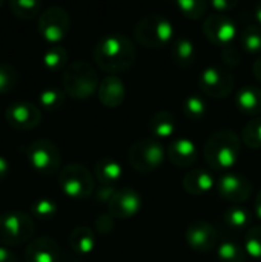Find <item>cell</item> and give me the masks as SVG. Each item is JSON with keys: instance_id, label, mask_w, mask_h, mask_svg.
Instances as JSON below:
<instances>
[{"instance_id": "6da1fadb", "label": "cell", "mask_w": 261, "mask_h": 262, "mask_svg": "<svg viewBox=\"0 0 261 262\" xmlns=\"http://www.w3.org/2000/svg\"><path fill=\"white\" fill-rule=\"evenodd\" d=\"M92 57L95 64L108 72L117 75L128 71L137 60V49L134 43L123 34H106L98 38L94 46Z\"/></svg>"}, {"instance_id": "7a4b0ae2", "label": "cell", "mask_w": 261, "mask_h": 262, "mask_svg": "<svg viewBox=\"0 0 261 262\" xmlns=\"http://www.w3.org/2000/svg\"><path fill=\"white\" fill-rule=\"evenodd\" d=\"M242 137L232 129L215 130L203 146V157L215 172H231L242 152Z\"/></svg>"}, {"instance_id": "3957f363", "label": "cell", "mask_w": 261, "mask_h": 262, "mask_svg": "<svg viewBox=\"0 0 261 262\" xmlns=\"http://www.w3.org/2000/svg\"><path fill=\"white\" fill-rule=\"evenodd\" d=\"M63 91L74 100H86L98 91L100 80L94 66L85 60L69 63L62 77Z\"/></svg>"}, {"instance_id": "277c9868", "label": "cell", "mask_w": 261, "mask_h": 262, "mask_svg": "<svg viewBox=\"0 0 261 262\" xmlns=\"http://www.w3.org/2000/svg\"><path fill=\"white\" fill-rule=\"evenodd\" d=\"M135 40L149 49H158L174 41L175 29L172 21L162 14H148L134 26Z\"/></svg>"}, {"instance_id": "5b68a950", "label": "cell", "mask_w": 261, "mask_h": 262, "mask_svg": "<svg viewBox=\"0 0 261 262\" xmlns=\"http://www.w3.org/2000/svg\"><path fill=\"white\" fill-rule=\"evenodd\" d=\"M32 218L22 210H9L0 215V246L12 247L28 243L34 235Z\"/></svg>"}, {"instance_id": "8992f818", "label": "cell", "mask_w": 261, "mask_h": 262, "mask_svg": "<svg viewBox=\"0 0 261 262\" xmlns=\"http://www.w3.org/2000/svg\"><path fill=\"white\" fill-rule=\"evenodd\" d=\"M128 161L134 170L149 173L157 170L165 161V149L154 137L137 140L128 150Z\"/></svg>"}, {"instance_id": "52a82bcc", "label": "cell", "mask_w": 261, "mask_h": 262, "mask_svg": "<svg viewBox=\"0 0 261 262\" xmlns=\"http://www.w3.org/2000/svg\"><path fill=\"white\" fill-rule=\"evenodd\" d=\"M58 184L63 193L72 200H86L94 192L92 173L82 164H66L58 172Z\"/></svg>"}, {"instance_id": "ba28073f", "label": "cell", "mask_w": 261, "mask_h": 262, "mask_svg": "<svg viewBox=\"0 0 261 262\" xmlns=\"http://www.w3.org/2000/svg\"><path fill=\"white\" fill-rule=\"evenodd\" d=\"M198 86L205 97L220 100L231 95L235 86V78L228 68L212 64V66H206L200 72Z\"/></svg>"}, {"instance_id": "9c48e42d", "label": "cell", "mask_w": 261, "mask_h": 262, "mask_svg": "<svg viewBox=\"0 0 261 262\" xmlns=\"http://www.w3.org/2000/svg\"><path fill=\"white\" fill-rule=\"evenodd\" d=\"M26 158L31 167L42 175H52L58 172L62 154L55 143L46 138H38L26 147Z\"/></svg>"}, {"instance_id": "30bf717a", "label": "cell", "mask_w": 261, "mask_h": 262, "mask_svg": "<svg viewBox=\"0 0 261 262\" xmlns=\"http://www.w3.org/2000/svg\"><path fill=\"white\" fill-rule=\"evenodd\" d=\"M71 28V17L62 6H48L38 17V32L49 43L62 41Z\"/></svg>"}, {"instance_id": "8fae6325", "label": "cell", "mask_w": 261, "mask_h": 262, "mask_svg": "<svg viewBox=\"0 0 261 262\" xmlns=\"http://www.w3.org/2000/svg\"><path fill=\"white\" fill-rule=\"evenodd\" d=\"M202 29L206 38L222 49L231 46L237 37V23L228 14H209L205 18Z\"/></svg>"}, {"instance_id": "7c38bea8", "label": "cell", "mask_w": 261, "mask_h": 262, "mask_svg": "<svg viewBox=\"0 0 261 262\" xmlns=\"http://www.w3.org/2000/svg\"><path fill=\"white\" fill-rule=\"evenodd\" d=\"M217 190L220 196L229 203L242 204L248 201L254 192L252 181L240 172H225L217 181Z\"/></svg>"}, {"instance_id": "4fadbf2b", "label": "cell", "mask_w": 261, "mask_h": 262, "mask_svg": "<svg viewBox=\"0 0 261 262\" xmlns=\"http://www.w3.org/2000/svg\"><path fill=\"white\" fill-rule=\"evenodd\" d=\"M5 120L17 130H31L38 126L42 120V111L32 101H14L5 111Z\"/></svg>"}, {"instance_id": "5bb4252c", "label": "cell", "mask_w": 261, "mask_h": 262, "mask_svg": "<svg viewBox=\"0 0 261 262\" xmlns=\"http://www.w3.org/2000/svg\"><path fill=\"white\" fill-rule=\"evenodd\" d=\"M185 239L192 250L206 253L218 246V232L206 220H195L186 227Z\"/></svg>"}, {"instance_id": "9a60e30c", "label": "cell", "mask_w": 261, "mask_h": 262, "mask_svg": "<svg viewBox=\"0 0 261 262\" xmlns=\"http://www.w3.org/2000/svg\"><path fill=\"white\" fill-rule=\"evenodd\" d=\"M142 204H143L142 195L137 190L123 187V189H117V192L114 193V196L106 206L109 213L115 220H125L137 215L142 209Z\"/></svg>"}, {"instance_id": "2e32d148", "label": "cell", "mask_w": 261, "mask_h": 262, "mask_svg": "<svg viewBox=\"0 0 261 262\" xmlns=\"http://www.w3.org/2000/svg\"><path fill=\"white\" fill-rule=\"evenodd\" d=\"M60 247L57 241L49 236H38L32 239L25 250L26 262H58Z\"/></svg>"}, {"instance_id": "e0dca14e", "label": "cell", "mask_w": 261, "mask_h": 262, "mask_svg": "<svg viewBox=\"0 0 261 262\" xmlns=\"http://www.w3.org/2000/svg\"><path fill=\"white\" fill-rule=\"evenodd\" d=\"M169 161L177 167H189L198 158V149L192 138L189 137H178L175 138L166 152Z\"/></svg>"}, {"instance_id": "ac0fdd59", "label": "cell", "mask_w": 261, "mask_h": 262, "mask_svg": "<svg viewBox=\"0 0 261 262\" xmlns=\"http://www.w3.org/2000/svg\"><path fill=\"white\" fill-rule=\"evenodd\" d=\"M98 100L106 107H118L126 98V86L118 75L108 74L98 86Z\"/></svg>"}, {"instance_id": "d6986e66", "label": "cell", "mask_w": 261, "mask_h": 262, "mask_svg": "<svg viewBox=\"0 0 261 262\" xmlns=\"http://www.w3.org/2000/svg\"><path fill=\"white\" fill-rule=\"evenodd\" d=\"M215 178L208 169H192L183 177V187L185 190L192 195V196H205L208 195L214 186H215Z\"/></svg>"}, {"instance_id": "ffe728a7", "label": "cell", "mask_w": 261, "mask_h": 262, "mask_svg": "<svg viewBox=\"0 0 261 262\" xmlns=\"http://www.w3.org/2000/svg\"><path fill=\"white\" fill-rule=\"evenodd\" d=\"M235 107L245 114V115H252L260 117L261 114V88L257 84H245L235 92L234 98Z\"/></svg>"}, {"instance_id": "44dd1931", "label": "cell", "mask_w": 261, "mask_h": 262, "mask_svg": "<svg viewBox=\"0 0 261 262\" xmlns=\"http://www.w3.org/2000/svg\"><path fill=\"white\" fill-rule=\"evenodd\" d=\"M197 55H198L197 46L189 37L180 35V37L174 38V41L171 45V58L175 66L189 68L195 63Z\"/></svg>"}, {"instance_id": "7402d4cb", "label": "cell", "mask_w": 261, "mask_h": 262, "mask_svg": "<svg viewBox=\"0 0 261 262\" xmlns=\"http://www.w3.org/2000/svg\"><path fill=\"white\" fill-rule=\"evenodd\" d=\"M94 175L100 184L117 186L123 180V166L115 158H102L94 166Z\"/></svg>"}, {"instance_id": "603a6c76", "label": "cell", "mask_w": 261, "mask_h": 262, "mask_svg": "<svg viewBox=\"0 0 261 262\" xmlns=\"http://www.w3.org/2000/svg\"><path fill=\"white\" fill-rule=\"evenodd\" d=\"M69 246L71 249L80 255V256H86L89 255L94 249H95V243H97V236L94 233V230L88 226H78L75 227L71 233H69Z\"/></svg>"}, {"instance_id": "cb8c5ba5", "label": "cell", "mask_w": 261, "mask_h": 262, "mask_svg": "<svg viewBox=\"0 0 261 262\" xmlns=\"http://www.w3.org/2000/svg\"><path fill=\"white\" fill-rule=\"evenodd\" d=\"M148 127L154 138H169L177 129L175 115L169 111H158L152 114Z\"/></svg>"}, {"instance_id": "d4e9b609", "label": "cell", "mask_w": 261, "mask_h": 262, "mask_svg": "<svg viewBox=\"0 0 261 262\" xmlns=\"http://www.w3.org/2000/svg\"><path fill=\"white\" fill-rule=\"evenodd\" d=\"M223 221L231 230H245L251 224L252 215L246 207L235 204V206H231L225 210Z\"/></svg>"}, {"instance_id": "484cf974", "label": "cell", "mask_w": 261, "mask_h": 262, "mask_svg": "<svg viewBox=\"0 0 261 262\" xmlns=\"http://www.w3.org/2000/svg\"><path fill=\"white\" fill-rule=\"evenodd\" d=\"M209 103L202 94H189L183 100V112L189 120H202L208 114Z\"/></svg>"}, {"instance_id": "4316f807", "label": "cell", "mask_w": 261, "mask_h": 262, "mask_svg": "<svg viewBox=\"0 0 261 262\" xmlns=\"http://www.w3.org/2000/svg\"><path fill=\"white\" fill-rule=\"evenodd\" d=\"M217 256L222 262H245L246 250L245 246H240L237 241H223L217 246Z\"/></svg>"}, {"instance_id": "83f0119b", "label": "cell", "mask_w": 261, "mask_h": 262, "mask_svg": "<svg viewBox=\"0 0 261 262\" xmlns=\"http://www.w3.org/2000/svg\"><path fill=\"white\" fill-rule=\"evenodd\" d=\"M40 106L48 112H57L65 104V91L55 86H49L40 91L38 94Z\"/></svg>"}, {"instance_id": "f1b7e54d", "label": "cell", "mask_w": 261, "mask_h": 262, "mask_svg": "<svg viewBox=\"0 0 261 262\" xmlns=\"http://www.w3.org/2000/svg\"><path fill=\"white\" fill-rule=\"evenodd\" d=\"M11 12L20 20H31L38 12L42 14V3L38 0H11L8 3Z\"/></svg>"}, {"instance_id": "f546056e", "label": "cell", "mask_w": 261, "mask_h": 262, "mask_svg": "<svg viewBox=\"0 0 261 262\" xmlns=\"http://www.w3.org/2000/svg\"><path fill=\"white\" fill-rule=\"evenodd\" d=\"M242 48L251 54L261 52V26L258 23L248 25L240 35Z\"/></svg>"}, {"instance_id": "4dcf8cb0", "label": "cell", "mask_w": 261, "mask_h": 262, "mask_svg": "<svg viewBox=\"0 0 261 262\" xmlns=\"http://www.w3.org/2000/svg\"><path fill=\"white\" fill-rule=\"evenodd\" d=\"M43 64L49 71H60L68 66V52L63 46H51L43 52Z\"/></svg>"}, {"instance_id": "1f68e13d", "label": "cell", "mask_w": 261, "mask_h": 262, "mask_svg": "<svg viewBox=\"0 0 261 262\" xmlns=\"http://www.w3.org/2000/svg\"><path fill=\"white\" fill-rule=\"evenodd\" d=\"M175 6L182 15H185L191 20H197L206 14L209 3L206 0H177Z\"/></svg>"}, {"instance_id": "d6a6232c", "label": "cell", "mask_w": 261, "mask_h": 262, "mask_svg": "<svg viewBox=\"0 0 261 262\" xmlns=\"http://www.w3.org/2000/svg\"><path fill=\"white\" fill-rule=\"evenodd\" d=\"M242 143L251 149L261 147V115L248 121L242 130Z\"/></svg>"}, {"instance_id": "836d02e7", "label": "cell", "mask_w": 261, "mask_h": 262, "mask_svg": "<svg viewBox=\"0 0 261 262\" xmlns=\"http://www.w3.org/2000/svg\"><path fill=\"white\" fill-rule=\"evenodd\" d=\"M18 71L8 61L0 63V94L12 92L18 84Z\"/></svg>"}, {"instance_id": "e575fe53", "label": "cell", "mask_w": 261, "mask_h": 262, "mask_svg": "<svg viewBox=\"0 0 261 262\" xmlns=\"http://www.w3.org/2000/svg\"><path fill=\"white\" fill-rule=\"evenodd\" d=\"M31 210H32V213H34L35 218L43 220V221H48V220H52L57 215L58 206L51 198H37L31 204Z\"/></svg>"}, {"instance_id": "d590c367", "label": "cell", "mask_w": 261, "mask_h": 262, "mask_svg": "<svg viewBox=\"0 0 261 262\" xmlns=\"http://www.w3.org/2000/svg\"><path fill=\"white\" fill-rule=\"evenodd\" d=\"M246 255L252 259L261 261V226L251 227L245 236Z\"/></svg>"}, {"instance_id": "8d00e7d4", "label": "cell", "mask_w": 261, "mask_h": 262, "mask_svg": "<svg viewBox=\"0 0 261 262\" xmlns=\"http://www.w3.org/2000/svg\"><path fill=\"white\" fill-rule=\"evenodd\" d=\"M115 227V218L108 212V213H102L100 216H97L95 220V232L100 235H108L114 230Z\"/></svg>"}, {"instance_id": "74e56055", "label": "cell", "mask_w": 261, "mask_h": 262, "mask_svg": "<svg viewBox=\"0 0 261 262\" xmlns=\"http://www.w3.org/2000/svg\"><path fill=\"white\" fill-rule=\"evenodd\" d=\"M222 58H223V63L226 66H238L240 60H242L240 52H238V49L234 48V45L226 46V48L222 49Z\"/></svg>"}, {"instance_id": "f35d334b", "label": "cell", "mask_w": 261, "mask_h": 262, "mask_svg": "<svg viewBox=\"0 0 261 262\" xmlns=\"http://www.w3.org/2000/svg\"><path fill=\"white\" fill-rule=\"evenodd\" d=\"M237 5H238L237 0H212L209 3V6L214 9V12H218V14H228Z\"/></svg>"}, {"instance_id": "ab89813d", "label": "cell", "mask_w": 261, "mask_h": 262, "mask_svg": "<svg viewBox=\"0 0 261 262\" xmlns=\"http://www.w3.org/2000/svg\"><path fill=\"white\" fill-rule=\"evenodd\" d=\"M117 189L118 187H115V186H105V184H100V187L97 189V200L98 201H102V203H105V204H108L109 201H111V198L114 196V193L117 192Z\"/></svg>"}, {"instance_id": "60d3db41", "label": "cell", "mask_w": 261, "mask_h": 262, "mask_svg": "<svg viewBox=\"0 0 261 262\" xmlns=\"http://www.w3.org/2000/svg\"><path fill=\"white\" fill-rule=\"evenodd\" d=\"M0 262H18L15 255L8 249V247H3L0 246Z\"/></svg>"}, {"instance_id": "b9f144b4", "label": "cell", "mask_w": 261, "mask_h": 262, "mask_svg": "<svg viewBox=\"0 0 261 262\" xmlns=\"http://www.w3.org/2000/svg\"><path fill=\"white\" fill-rule=\"evenodd\" d=\"M9 173V163L5 157H0V181H3Z\"/></svg>"}, {"instance_id": "7bdbcfd3", "label": "cell", "mask_w": 261, "mask_h": 262, "mask_svg": "<svg viewBox=\"0 0 261 262\" xmlns=\"http://www.w3.org/2000/svg\"><path fill=\"white\" fill-rule=\"evenodd\" d=\"M252 72H254L255 78L261 83V55L254 61V64H252Z\"/></svg>"}, {"instance_id": "ee69618b", "label": "cell", "mask_w": 261, "mask_h": 262, "mask_svg": "<svg viewBox=\"0 0 261 262\" xmlns=\"http://www.w3.org/2000/svg\"><path fill=\"white\" fill-rule=\"evenodd\" d=\"M254 207H255V215H257V216L261 220V190L257 193V196H255Z\"/></svg>"}, {"instance_id": "f6af8a7d", "label": "cell", "mask_w": 261, "mask_h": 262, "mask_svg": "<svg viewBox=\"0 0 261 262\" xmlns=\"http://www.w3.org/2000/svg\"><path fill=\"white\" fill-rule=\"evenodd\" d=\"M254 15H255L257 23L261 26V2L260 3H257V6H255V9H254Z\"/></svg>"}, {"instance_id": "bcb514c9", "label": "cell", "mask_w": 261, "mask_h": 262, "mask_svg": "<svg viewBox=\"0 0 261 262\" xmlns=\"http://www.w3.org/2000/svg\"><path fill=\"white\" fill-rule=\"evenodd\" d=\"M2 6H3V2H2V0H0V8H2Z\"/></svg>"}]
</instances>
